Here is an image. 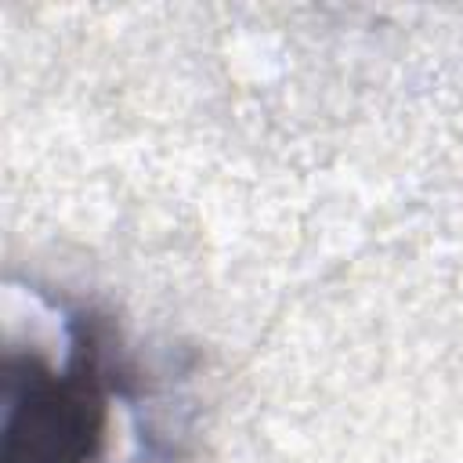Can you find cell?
Here are the masks:
<instances>
[{
	"label": "cell",
	"mask_w": 463,
	"mask_h": 463,
	"mask_svg": "<svg viewBox=\"0 0 463 463\" xmlns=\"http://www.w3.org/2000/svg\"><path fill=\"white\" fill-rule=\"evenodd\" d=\"M0 463H166L148 391L109 318L47 307L25 347H7Z\"/></svg>",
	"instance_id": "6da1fadb"
}]
</instances>
